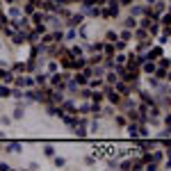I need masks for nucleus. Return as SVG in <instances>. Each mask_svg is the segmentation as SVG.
I'll return each mask as SVG.
<instances>
[{"label": "nucleus", "mask_w": 171, "mask_h": 171, "mask_svg": "<svg viewBox=\"0 0 171 171\" xmlns=\"http://www.w3.org/2000/svg\"><path fill=\"white\" fill-rule=\"evenodd\" d=\"M105 94H107L110 103H119V101H121V96H119V94H116L114 89H112V87H105Z\"/></svg>", "instance_id": "obj_1"}, {"label": "nucleus", "mask_w": 171, "mask_h": 171, "mask_svg": "<svg viewBox=\"0 0 171 171\" xmlns=\"http://www.w3.org/2000/svg\"><path fill=\"white\" fill-rule=\"evenodd\" d=\"M146 60H157V57H162V48L160 46H155V48H151L148 50V55H144Z\"/></svg>", "instance_id": "obj_2"}, {"label": "nucleus", "mask_w": 171, "mask_h": 171, "mask_svg": "<svg viewBox=\"0 0 171 171\" xmlns=\"http://www.w3.org/2000/svg\"><path fill=\"white\" fill-rule=\"evenodd\" d=\"M128 135H130L132 139H139V126L137 123H130V126H128Z\"/></svg>", "instance_id": "obj_3"}, {"label": "nucleus", "mask_w": 171, "mask_h": 171, "mask_svg": "<svg viewBox=\"0 0 171 171\" xmlns=\"http://www.w3.org/2000/svg\"><path fill=\"white\" fill-rule=\"evenodd\" d=\"M141 64H144V73H155V64H153V60H144Z\"/></svg>", "instance_id": "obj_4"}, {"label": "nucleus", "mask_w": 171, "mask_h": 171, "mask_svg": "<svg viewBox=\"0 0 171 171\" xmlns=\"http://www.w3.org/2000/svg\"><path fill=\"white\" fill-rule=\"evenodd\" d=\"M116 91H121L123 96H130V87H128L126 82H116Z\"/></svg>", "instance_id": "obj_5"}, {"label": "nucleus", "mask_w": 171, "mask_h": 171, "mask_svg": "<svg viewBox=\"0 0 171 171\" xmlns=\"http://www.w3.org/2000/svg\"><path fill=\"white\" fill-rule=\"evenodd\" d=\"M82 21H85V16H82V14H73V16H71V19H69V23H71V25H73V27H75V25H80Z\"/></svg>", "instance_id": "obj_6"}, {"label": "nucleus", "mask_w": 171, "mask_h": 171, "mask_svg": "<svg viewBox=\"0 0 171 171\" xmlns=\"http://www.w3.org/2000/svg\"><path fill=\"white\" fill-rule=\"evenodd\" d=\"M0 80L11 82V80H14V73H11V71H0Z\"/></svg>", "instance_id": "obj_7"}, {"label": "nucleus", "mask_w": 171, "mask_h": 171, "mask_svg": "<svg viewBox=\"0 0 171 171\" xmlns=\"http://www.w3.org/2000/svg\"><path fill=\"white\" fill-rule=\"evenodd\" d=\"M123 25H126V30H135V27H137V21L132 19V14H130V19H126V23H123Z\"/></svg>", "instance_id": "obj_8"}, {"label": "nucleus", "mask_w": 171, "mask_h": 171, "mask_svg": "<svg viewBox=\"0 0 171 171\" xmlns=\"http://www.w3.org/2000/svg\"><path fill=\"white\" fill-rule=\"evenodd\" d=\"M73 80L78 82V85H87V80H89V78H87L85 73H75V75H73Z\"/></svg>", "instance_id": "obj_9"}, {"label": "nucleus", "mask_w": 171, "mask_h": 171, "mask_svg": "<svg viewBox=\"0 0 171 171\" xmlns=\"http://www.w3.org/2000/svg\"><path fill=\"white\" fill-rule=\"evenodd\" d=\"M16 85H19V87L27 85V87H30V85H32V80H30V78H16Z\"/></svg>", "instance_id": "obj_10"}, {"label": "nucleus", "mask_w": 171, "mask_h": 171, "mask_svg": "<svg viewBox=\"0 0 171 171\" xmlns=\"http://www.w3.org/2000/svg\"><path fill=\"white\" fill-rule=\"evenodd\" d=\"M64 112H69V114H78V112H75V105H73V103H66V105H64Z\"/></svg>", "instance_id": "obj_11"}, {"label": "nucleus", "mask_w": 171, "mask_h": 171, "mask_svg": "<svg viewBox=\"0 0 171 171\" xmlns=\"http://www.w3.org/2000/svg\"><path fill=\"white\" fill-rule=\"evenodd\" d=\"M139 94H141V101H144L146 105H153V98H151V96H148L146 91H139Z\"/></svg>", "instance_id": "obj_12"}, {"label": "nucleus", "mask_w": 171, "mask_h": 171, "mask_svg": "<svg viewBox=\"0 0 171 171\" xmlns=\"http://www.w3.org/2000/svg\"><path fill=\"white\" fill-rule=\"evenodd\" d=\"M46 80H48V78H46L44 73H37V78H34V82H37V85H46Z\"/></svg>", "instance_id": "obj_13"}, {"label": "nucleus", "mask_w": 171, "mask_h": 171, "mask_svg": "<svg viewBox=\"0 0 171 171\" xmlns=\"http://www.w3.org/2000/svg\"><path fill=\"white\" fill-rule=\"evenodd\" d=\"M87 62H89V64H101V62H103V55H94V57H89Z\"/></svg>", "instance_id": "obj_14"}, {"label": "nucleus", "mask_w": 171, "mask_h": 171, "mask_svg": "<svg viewBox=\"0 0 171 171\" xmlns=\"http://www.w3.org/2000/svg\"><path fill=\"white\" fill-rule=\"evenodd\" d=\"M9 96H11V91L7 87H0V98H9Z\"/></svg>", "instance_id": "obj_15"}, {"label": "nucleus", "mask_w": 171, "mask_h": 171, "mask_svg": "<svg viewBox=\"0 0 171 171\" xmlns=\"http://www.w3.org/2000/svg\"><path fill=\"white\" fill-rule=\"evenodd\" d=\"M130 37H132L130 30H123V32H121V41H130Z\"/></svg>", "instance_id": "obj_16"}, {"label": "nucleus", "mask_w": 171, "mask_h": 171, "mask_svg": "<svg viewBox=\"0 0 171 171\" xmlns=\"http://www.w3.org/2000/svg\"><path fill=\"white\" fill-rule=\"evenodd\" d=\"M44 21H46L44 14H34V25H39V23H44Z\"/></svg>", "instance_id": "obj_17"}, {"label": "nucleus", "mask_w": 171, "mask_h": 171, "mask_svg": "<svg viewBox=\"0 0 171 171\" xmlns=\"http://www.w3.org/2000/svg\"><path fill=\"white\" fill-rule=\"evenodd\" d=\"M162 25H171V11H169V14H164V16H162Z\"/></svg>", "instance_id": "obj_18"}, {"label": "nucleus", "mask_w": 171, "mask_h": 171, "mask_svg": "<svg viewBox=\"0 0 171 171\" xmlns=\"http://www.w3.org/2000/svg\"><path fill=\"white\" fill-rule=\"evenodd\" d=\"M103 50H105V55H114V46H103Z\"/></svg>", "instance_id": "obj_19"}, {"label": "nucleus", "mask_w": 171, "mask_h": 171, "mask_svg": "<svg viewBox=\"0 0 171 171\" xmlns=\"http://www.w3.org/2000/svg\"><path fill=\"white\" fill-rule=\"evenodd\" d=\"M128 119H130V121H137L139 114H137V112H132V110H128Z\"/></svg>", "instance_id": "obj_20"}, {"label": "nucleus", "mask_w": 171, "mask_h": 171, "mask_svg": "<svg viewBox=\"0 0 171 171\" xmlns=\"http://www.w3.org/2000/svg\"><path fill=\"white\" fill-rule=\"evenodd\" d=\"M146 135H148V128L141 123V126H139V137H146Z\"/></svg>", "instance_id": "obj_21"}, {"label": "nucleus", "mask_w": 171, "mask_h": 171, "mask_svg": "<svg viewBox=\"0 0 171 171\" xmlns=\"http://www.w3.org/2000/svg\"><path fill=\"white\" fill-rule=\"evenodd\" d=\"M44 153H46L48 157H52V155H55V148H52V146H46V148H44Z\"/></svg>", "instance_id": "obj_22"}, {"label": "nucleus", "mask_w": 171, "mask_h": 171, "mask_svg": "<svg viewBox=\"0 0 171 171\" xmlns=\"http://www.w3.org/2000/svg\"><path fill=\"white\" fill-rule=\"evenodd\" d=\"M89 85L94 87V89H96V87H103V80H96V78H94V80L89 82Z\"/></svg>", "instance_id": "obj_23"}, {"label": "nucleus", "mask_w": 171, "mask_h": 171, "mask_svg": "<svg viewBox=\"0 0 171 171\" xmlns=\"http://www.w3.org/2000/svg\"><path fill=\"white\" fill-rule=\"evenodd\" d=\"M64 164H66L64 157H55V167H64Z\"/></svg>", "instance_id": "obj_24"}, {"label": "nucleus", "mask_w": 171, "mask_h": 171, "mask_svg": "<svg viewBox=\"0 0 171 171\" xmlns=\"http://www.w3.org/2000/svg\"><path fill=\"white\" fill-rule=\"evenodd\" d=\"M105 39H107V41H116V39H119V37H116V34H114V32H107V34H105Z\"/></svg>", "instance_id": "obj_25"}, {"label": "nucleus", "mask_w": 171, "mask_h": 171, "mask_svg": "<svg viewBox=\"0 0 171 171\" xmlns=\"http://www.w3.org/2000/svg\"><path fill=\"white\" fill-rule=\"evenodd\" d=\"M160 66L162 69H169L171 66V60H160Z\"/></svg>", "instance_id": "obj_26"}, {"label": "nucleus", "mask_w": 171, "mask_h": 171, "mask_svg": "<svg viewBox=\"0 0 171 171\" xmlns=\"http://www.w3.org/2000/svg\"><path fill=\"white\" fill-rule=\"evenodd\" d=\"M80 96H82V98H91V91H89V89H82Z\"/></svg>", "instance_id": "obj_27"}, {"label": "nucleus", "mask_w": 171, "mask_h": 171, "mask_svg": "<svg viewBox=\"0 0 171 171\" xmlns=\"http://www.w3.org/2000/svg\"><path fill=\"white\" fill-rule=\"evenodd\" d=\"M107 82H110V85H112V82L116 85V75H114V73H107Z\"/></svg>", "instance_id": "obj_28"}, {"label": "nucleus", "mask_w": 171, "mask_h": 171, "mask_svg": "<svg viewBox=\"0 0 171 171\" xmlns=\"http://www.w3.org/2000/svg\"><path fill=\"white\" fill-rule=\"evenodd\" d=\"M137 39L144 41V39H146V30H139V32H137Z\"/></svg>", "instance_id": "obj_29"}, {"label": "nucleus", "mask_w": 171, "mask_h": 171, "mask_svg": "<svg viewBox=\"0 0 171 171\" xmlns=\"http://www.w3.org/2000/svg\"><path fill=\"white\" fill-rule=\"evenodd\" d=\"M21 14H23V11H21V9H16V7H14V9H11V16H14V19H19V16H21Z\"/></svg>", "instance_id": "obj_30"}, {"label": "nucleus", "mask_w": 171, "mask_h": 171, "mask_svg": "<svg viewBox=\"0 0 171 171\" xmlns=\"http://www.w3.org/2000/svg\"><path fill=\"white\" fill-rule=\"evenodd\" d=\"M82 5H85V7H91V5H96V0H82Z\"/></svg>", "instance_id": "obj_31"}, {"label": "nucleus", "mask_w": 171, "mask_h": 171, "mask_svg": "<svg viewBox=\"0 0 171 171\" xmlns=\"http://www.w3.org/2000/svg\"><path fill=\"white\" fill-rule=\"evenodd\" d=\"M11 96H14V98H21L23 94H21V89H14V91H11Z\"/></svg>", "instance_id": "obj_32"}, {"label": "nucleus", "mask_w": 171, "mask_h": 171, "mask_svg": "<svg viewBox=\"0 0 171 171\" xmlns=\"http://www.w3.org/2000/svg\"><path fill=\"white\" fill-rule=\"evenodd\" d=\"M32 11H34V5L30 2V5H27V7H25V14H32Z\"/></svg>", "instance_id": "obj_33"}, {"label": "nucleus", "mask_w": 171, "mask_h": 171, "mask_svg": "<svg viewBox=\"0 0 171 171\" xmlns=\"http://www.w3.org/2000/svg\"><path fill=\"white\" fill-rule=\"evenodd\" d=\"M121 5H132V0H121Z\"/></svg>", "instance_id": "obj_34"}, {"label": "nucleus", "mask_w": 171, "mask_h": 171, "mask_svg": "<svg viewBox=\"0 0 171 171\" xmlns=\"http://www.w3.org/2000/svg\"><path fill=\"white\" fill-rule=\"evenodd\" d=\"M164 167H167V169H171V157H169V160H167V164H164Z\"/></svg>", "instance_id": "obj_35"}, {"label": "nucleus", "mask_w": 171, "mask_h": 171, "mask_svg": "<svg viewBox=\"0 0 171 171\" xmlns=\"http://www.w3.org/2000/svg\"><path fill=\"white\" fill-rule=\"evenodd\" d=\"M167 155L171 157V146H169V144H167Z\"/></svg>", "instance_id": "obj_36"}, {"label": "nucleus", "mask_w": 171, "mask_h": 171, "mask_svg": "<svg viewBox=\"0 0 171 171\" xmlns=\"http://www.w3.org/2000/svg\"><path fill=\"white\" fill-rule=\"evenodd\" d=\"M30 2H32V5H41V0H30Z\"/></svg>", "instance_id": "obj_37"}, {"label": "nucleus", "mask_w": 171, "mask_h": 171, "mask_svg": "<svg viewBox=\"0 0 171 171\" xmlns=\"http://www.w3.org/2000/svg\"><path fill=\"white\" fill-rule=\"evenodd\" d=\"M5 2H7V5H11V2H14V0H5Z\"/></svg>", "instance_id": "obj_38"}, {"label": "nucleus", "mask_w": 171, "mask_h": 171, "mask_svg": "<svg viewBox=\"0 0 171 171\" xmlns=\"http://www.w3.org/2000/svg\"><path fill=\"white\" fill-rule=\"evenodd\" d=\"M148 2H155V0H148Z\"/></svg>", "instance_id": "obj_39"}, {"label": "nucleus", "mask_w": 171, "mask_h": 171, "mask_svg": "<svg viewBox=\"0 0 171 171\" xmlns=\"http://www.w3.org/2000/svg\"><path fill=\"white\" fill-rule=\"evenodd\" d=\"M169 105H171V101H169Z\"/></svg>", "instance_id": "obj_40"}]
</instances>
